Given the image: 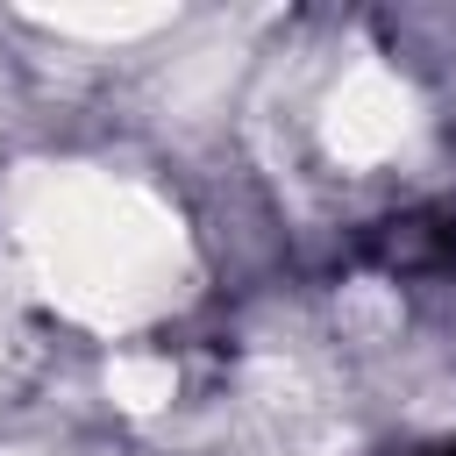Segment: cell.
<instances>
[{"instance_id":"6da1fadb","label":"cell","mask_w":456,"mask_h":456,"mask_svg":"<svg viewBox=\"0 0 456 456\" xmlns=\"http://www.w3.org/2000/svg\"><path fill=\"white\" fill-rule=\"evenodd\" d=\"M378 264L392 271H449L456 264V221L442 214H406L378 235Z\"/></svg>"}]
</instances>
